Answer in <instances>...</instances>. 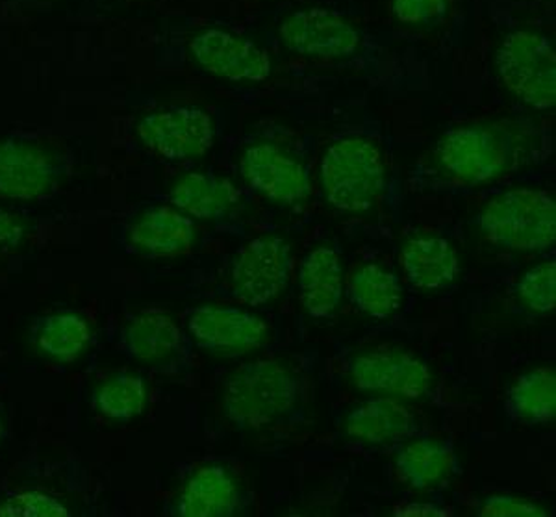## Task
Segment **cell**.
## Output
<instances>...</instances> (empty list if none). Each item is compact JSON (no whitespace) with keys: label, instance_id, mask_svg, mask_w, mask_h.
<instances>
[{"label":"cell","instance_id":"6da1fadb","mask_svg":"<svg viewBox=\"0 0 556 517\" xmlns=\"http://www.w3.org/2000/svg\"><path fill=\"white\" fill-rule=\"evenodd\" d=\"M532 133L513 121H492L443 134L434 162L445 177L462 184H488L529 162Z\"/></svg>","mask_w":556,"mask_h":517},{"label":"cell","instance_id":"7a4b0ae2","mask_svg":"<svg viewBox=\"0 0 556 517\" xmlns=\"http://www.w3.org/2000/svg\"><path fill=\"white\" fill-rule=\"evenodd\" d=\"M277 33L286 49L298 56L358 71L375 73L382 65L410 60L401 56L390 45L380 43L340 13L323 8L291 13L280 23Z\"/></svg>","mask_w":556,"mask_h":517},{"label":"cell","instance_id":"3957f363","mask_svg":"<svg viewBox=\"0 0 556 517\" xmlns=\"http://www.w3.org/2000/svg\"><path fill=\"white\" fill-rule=\"evenodd\" d=\"M299 401V379L280 360L243 364L227 380L223 412L240 427L262 429L290 414Z\"/></svg>","mask_w":556,"mask_h":517},{"label":"cell","instance_id":"277c9868","mask_svg":"<svg viewBox=\"0 0 556 517\" xmlns=\"http://www.w3.org/2000/svg\"><path fill=\"white\" fill-rule=\"evenodd\" d=\"M319 178L323 193L334 209L348 214L367 212L384 191L382 152L371 139H340L323 154Z\"/></svg>","mask_w":556,"mask_h":517},{"label":"cell","instance_id":"5b68a950","mask_svg":"<svg viewBox=\"0 0 556 517\" xmlns=\"http://www.w3.org/2000/svg\"><path fill=\"white\" fill-rule=\"evenodd\" d=\"M486 240L513 251H545L555 243L556 204L544 190L505 191L486 202L479 215Z\"/></svg>","mask_w":556,"mask_h":517},{"label":"cell","instance_id":"8992f818","mask_svg":"<svg viewBox=\"0 0 556 517\" xmlns=\"http://www.w3.org/2000/svg\"><path fill=\"white\" fill-rule=\"evenodd\" d=\"M495 67L503 86L527 106L538 112L555 106L556 52L545 34L532 28L506 34L495 52Z\"/></svg>","mask_w":556,"mask_h":517},{"label":"cell","instance_id":"52a82bcc","mask_svg":"<svg viewBox=\"0 0 556 517\" xmlns=\"http://www.w3.org/2000/svg\"><path fill=\"white\" fill-rule=\"evenodd\" d=\"M70 159L58 147L30 136L0 141V199L36 201L54 193L70 175Z\"/></svg>","mask_w":556,"mask_h":517},{"label":"cell","instance_id":"ba28073f","mask_svg":"<svg viewBox=\"0 0 556 517\" xmlns=\"http://www.w3.org/2000/svg\"><path fill=\"white\" fill-rule=\"evenodd\" d=\"M138 138L165 160H197L214 146V121L199 106H172L138 123Z\"/></svg>","mask_w":556,"mask_h":517},{"label":"cell","instance_id":"9c48e42d","mask_svg":"<svg viewBox=\"0 0 556 517\" xmlns=\"http://www.w3.org/2000/svg\"><path fill=\"white\" fill-rule=\"evenodd\" d=\"M195 64L230 83H264L271 76V56L251 39L223 28H206L190 41Z\"/></svg>","mask_w":556,"mask_h":517},{"label":"cell","instance_id":"30bf717a","mask_svg":"<svg viewBox=\"0 0 556 517\" xmlns=\"http://www.w3.org/2000/svg\"><path fill=\"white\" fill-rule=\"evenodd\" d=\"M290 247L277 236L249 241L236 254L230 280L236 295L251 306H262L285 290L290 278Z\"/></svg>","mask_w":556,"mask_h":517},{"label":"cell","instance_id":"8fae6325","mask_svg":"<svg viewBox=\"0 0 556 517\" xmlns=\"http://www.w3.org/2000/svg\"><path fill=\"white\" fill-rule=\"evenodd\" d=\"M241 177L256 193L269 201L295 206L311 196L306 165L282 147L256 143L241 156Z\"/></svg>","mask_w":556,"mask_h":517},{"label":"cell","instance_id":"7c38bea8","mask_svg":"<svg viewBox=\"0 0 556 517\" xmlns=\"http://www.w3.org/2000/svg\"><path fill=\"white\" fill-rule=\"evenodd\" d=\"M349 377L358 390L395 399H419L429 391L430 369L425 362L393 349L364 353L353 360Z\"/></svg>","mask_w":556,"mask_h":517},{"label":"cell","instance_id":"4fadbf2b","mask_svg":"<svg viewBox=\"0 0 556 517\" xmlns=\"http://www.w3.org/2000/svg\"><path fill=\"white\" fill-rule=\"evenodd\" d=\"M188 330L199 348L222 356L251 353L269 340V327L264 319L223 306H201L190 312Z\"/></svg>","mask_w":556,"mask_h":517},{"label":"cell","instance_id":"5bb4252c","mask_svg":"<svg viewBox=\"0 0 556 517\" xmlns=\"http://www.w3.org/2000/svg\"><path fill=\"white\" fill-rule=\"evenodd\" d=\"M121 240L130 254L146 258H173L190 251L195 241V225L190 215L162 204L136 217Z\"/></svg>","mask_w":556,"mask_h":517},{"label":"cell","instance_id":"9a60e30c","mask_svg":"<svg viewBox=\"0 0 556 517\" xmlns=\"http://www.w3.org/2000/svg\"><path fill=\"white\" fill-rule=\"evenodd\" d=\"M186 336L175 319L162 310H141L121 325L117 348L134 362L165 366L180 358Z\"/></svg>","mask_w":556,"mask_h":517},{"label":"cell","instance_id":"2e32d148","mask_svg":"<svg viewBox=\"0 0 556 517\" xmlns=\"http://www.w3.org/2000/svg\"><path fill=\"white\" fill-rule=\"evenodd\" d=\"M345 430L356 442L393 445L416 436L417 421L414 412L397 399L377 398L349 414Z\"/></svg>","mask_w":556,"mask_h":517},{"label":"cell","instance_id":"e0dca14e","mask_svg":"<svg viewBox=\"0 0 556 517\" xmlns=\"http://www.w3.org/2000/svg\"><path fill=\"white\" fill-rule=\"evenodd\" d=\"M241 508V490L225 467L199 469L175 503V516L230 517Z\"/></svg>","mask_w":556,"mask_h":517},{"label":"cell","instance_id":"ac0fdd59","mask_svg":"<svg viewBox=\"0 0 556 517\" xmlns=\"http://www.w3.org/2000/svg\"><path fill=\"white\" fill-rule=\"evenodd\" d=\"M169 201L191 219L217 222L235 210L240 190L232 180L214 173H190L173 184Z\"/></svg>","mask_w":556,"mask_h":517},{"label":"cell","instance_id":"d6986e66","mask_svg":"<svg viewBox=\"0 0 556 517\" xmlns=\"http://www.w3.org/2000/svg\"><path fill=\"white\" fill-rule=\"evenodd\" d=\"M401 260L408 282L419 290H443L453 285L460 273L455 247L437 236L406 241Z\"/></svg>","mask_w":556,"mask_h":517},{"label":"cell","instance_id":"ffe728a7","mask_svg":"<svg viewBox=\"0 0 556 517\" xmlns=\"http://www.w3.org/2000/svg\"><path fill=\"white\" fill-rule=\"evenodd\" d=\"M301 303L312 317H327L342 301L343 269L342 260L329 247H319L301 264L299 272Z\"/></svg>","mask_w":556,"mask_h":517},{"label":"cell","instance_id":"44dd1931","mask_svg":"<svg viewBox=\"0 0 556 517\" xmlns=\"http://www.w3.org/2000/svg\"><path fill=\"white\" fill-rule=\"evenodd\" d=\"M93 338L86 317L73 310H58L36 316L30 323V343L47 358L70 364L89 348Z\"/></svg>","mask_w":556,"mask_h":517},{"label":"cell","instance_id":"7402d4cb","mask_svg":"<svg viewBox=\"0 0 556 517\" xmlns=\"http://www.w3.org/2000/svg\"><path fill=\"white\" fill-rule=\"evenodd\" d=\"M456 466L455 451L440 440H417L401 449L395 471L412 490H432L450 479Z\"/></svg>","mask_w":556,"mask_h":517},{"label":"cell","instance_id":"603a6c76","mask_svg":"<svg viewBox=\"0 0 556 517\" xmlns=\"http://www.w3.org/2000/svg\"><path fill=\"white\" fill-rule=\"evenodd\" d=\"M506 412L514 421L545 425L556 416V373L551 367H538L519 375L505 399Z\"/></svg>","mask_w":556,"mask_h":517},{"label":"cell","instance_id":"cb8c5ba5","mask_svg":"<svg viewBox=\"0 0 556 517\" xmlns=\"http://www.w3.org/2000/svg\"><path fill=\"white\" fill-rule=\"evenodd\" d=\"M348 295L354 308L375 319L392 316L403 301L397 277L377 264L362 265L358 272L351 275Z\"/></svg>","mask_w":556,"mask_h":517},{"label":"cell","instance_id":"d4e9b609","mask_svg":"<svg viewBox=\"0 0 556 517\" xmlns=\"http://www.w3.org/2000/svg\"><path fill=\"white\" fill-rule=\"evenodd\" d=\"M149 388L141 375L115 371L93 390L91 404L101 416L112 421H130L146 411Z\"/></svg>","mask_w":556,"mask_h":517},{"label":"cell","instance_id":"484cf974","mask_svg":"<svg viewBox=\"0 0 556 517\" xmlns=\"http://www.w3.org/2000/svg\"><path fill=\"white\" fill-rule=\"evenodd\" d=\"M64 501L39 490H8L0 493V517H70Z\"/></svg>","mask_w":556,"mask_h":517},{"label":"cell","instance_id":"4316f807","mask_svg":"<svg viewBox=\"0 0 556 517\" xmlns=\"http://www.w3.org/2000/svg\"><path fill=\"white\" fill-rule=\"evenodd\" d=\"M519 295L523 299L529 308L538 314H549L555 310L556 304V264L544 262V264L532 267L521 278L518 286Z\"/></svg>","mask_w":556,"mask_h":517},{"label":"cell","instance_id":"83f0119b","mask_svg":"<svg viewBox=\"0 0 556 517\" xmlns=\"http://www.w3.org/2000/svg\"><path fill=\"white\" fill-rule=\"evenodd\" d=\"M393 20L405 26H434L450 13L451 0H392Z\"/></svg>","mask_w":556,"mask_h":517},{"label":"cell","instance_id":"f1b7e54d","mask_svg":"<svg viewBox=\"0 0 556 517\" xmlns=\"http://www.w3.org/2000/svg\"><path fill=\"white\" fill-rule=\"evenodd\" d=\"M481 516L492 517H536L547 516L549 510L529 499L513 497V495H493L486 499L479 510Z\"/></svg>","mask_w":556,"mask_h":517},{"label":"cell","instance_id":"f546056e","mask_svg":"<svg viewBox=\"0 0 556 517\" xmlns=\"http://www.w3.org/2000/svg\"><path fill=\"white\" fill-rule=\"evenodd\" d=\"M38 222L13 210L0 209V251L20 245L28 234L33 232Z\"/></svg>","mask_w":556,"mask_h":517},{"label":"cell","instance_id":"4dcf8cb0","mask_svg":"<svg viewBox=\"0 0 556 517\" xmlns=\"http://www.w3.org/2000/svg\"><path fill=\"white\" fill-rule=\"evenodd\" d=\"M450 510H440L429 503H412L408 508H397L395 516H450Z\"/></svg>","mask_w":556,"mask_h":517},{"label":"cell","instance_id":"1f68e13d","mask_svg":"<svg viewBox=\"0 0 556 517\" xmlns=\"http://www.w3.org/2000/svg\"><path fill=\"white\" fill-rule=\"evenodd\" d=\"M4 436H7V416H4L2 404H0V442L4 440Z\"/></svg>","mask_w":556,"mask_h":517}]
</instances>
